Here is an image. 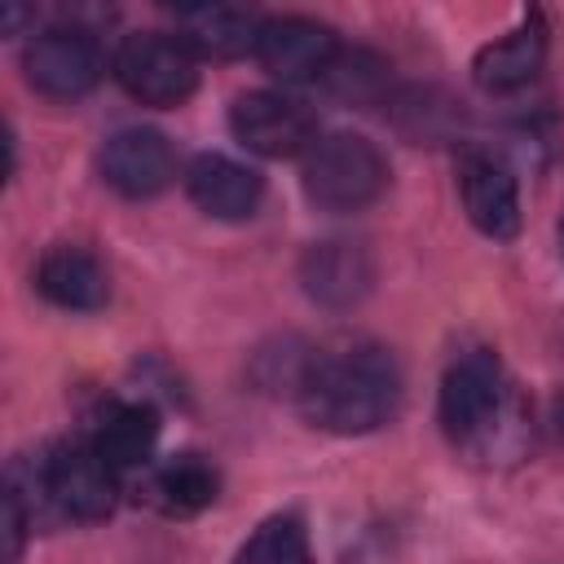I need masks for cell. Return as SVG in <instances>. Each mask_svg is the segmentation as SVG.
<instances>
[{
  "label": "cell",
  "instance_id": "10",
  "mask_svg": "<svg viewBox=\"0 0 564 564\" xmlns=\"http://www.w3.org/2000/svg\"><path fill=\"white\" fill-rule=\"evenodd\" d=\"M101 176L128 198H154L176 176V154L154 128H123L101 145Z\"/></svg>",
  "mask_w": 564,
  "mask_h": 564
},
{
  "label": "cell",
  "instance_id": "16",
  "mask_svg": "<svg viewBox=\"0 0 564 564\" xmlns=\"http://www.w3.org/2000/svg\"><path fill=\"white\" fill-rule=\"evenodd\" d=\"M220 494V476L203 454H172L145 476V502L163 516H194L212 507Z\"/></svg>",
  "mask_w": 564,
  "mask_h": 564
},
{
  "label": "cell",
  "instance_id": "21",
  "mask_svg": "<svg viewBox=\"0 0 564 564\" xmlns=\"http://www.w3.org/2000/svg\"><path fill=\"white\" fill-rule=\"evenodd\" d=\"M560 251H564V225H560Z\"/></svg>",
  "mask_w": 564,
  "mask_h": 564
},
{
  "label": "cell",
  "instance_id": "11",
  "mask_svg": "<svg viewBox=\"0 0 564 564\" xmlns=\"http://www.w3.org/2000/svg\"><path fill=\"white\" fill-rule=\"evenodd\" d=\"M35 291L48 304H57V308L97 313L110 300V278H106V264L93 251L70 247V242H57L35 264Z\"/></svg>",
  "mask_w": 564,
  "mask_h": 564
},
{
  "label": "cell",
  "instance_id": "9",
  "mask_svg": "<svg viewBox=\"0 0 564 564\" xmlns=\"http://www.w3.org/2000/svg\"><path fill=\"white\" fill-rule=\"evenodd\" d=\"M458 194L467 207V220L489 238H516L520 229V194L511 167L489 150H463L458 154Z\"/></svg>",
  "mask_w": 564,
  "mask_h": 564
},
{
  "label": "cell",
  "instance_id": "13",
  "mask_svg": "<svg viewBox=\"0 0 564 564\" xmlns=\"http://www.w3.org/2000/svg\"><path fill=\"white\" fill-rule=\"evenodd\" d=\"M546 62V26L542 18H524L511 35L485 44L471 62V75L485 93H516L524 88Z\"/></svg>",
  "mask_w": 564,
  "mask_h": 564
},
{
  "label": "cell",
  "instance_id": "12",
  "mask_svg": "<svg viewBox=\"0 0 564 564\" xmlns=\"http://www.w3.org/2000/svg\"><path fill=\"white\" fill-rule=\"evenodd\" d=\"M185 189L216 220H242V216H251L260 207V194H264L260 176L251 167L234 163L229 154H198L189 163V172H185Z\"/></svg>",
  "mask_w": 564,
  "mask_h": 564
},
{
  "label": "cell",
  "instance_id": "3",
  "mask_svg": "<svg viewBox=\"0 0 564 564\" xmlns=\"http://www.w3.org/2000/svg\"><path fill=\"white\" fill-rule=\"evenodd\" d=\"M388 189V163L375 141L330 132L304 154V194L322 212H361Z\"/></svg>",
  "mask_w": 564,
  "mask_h": 564
},
{
  "label": "cell",
  "instance_id": "6",
  "mask_svg": "<svg viewBox=\"0 0 564 564\" xmlns=\"http://www.w3.org/2000/svg\"><path fill=\"white\" fill-rule=\"evenodd\" d=\"M22 70L35 93L70 101V97H84L101 79V48L79 26H53L26 44Z\"/></svg>",
  "mask_w": 564,
  "mask_h": 564
},
{
  "label": "cell",
  "instance_id": "20",
  "mask_svg": "<svg viewBox=\"0 0 564 564\" xmlns=\"http://www.w3.org/2000/svg\"><path fill=\"white\" fill-rule=\"evenodd\" d=\"M555 427H560V436H564V392H560V401H555Z\"/></svg>",
  "mask_w": 564,
  "mask_h": 564
},
{
  "label": "cell",
  "instance_id": "2",
  "mask_svg": "<svg viewBox=\"0 0 564 564\" xmlns=\"http://www.w3.org/2000/svg\"><path fill=\"white\" fill-rule=\"evenodd\" d=\"M441 427L467 454H498L520 427V397L489 348L449 361L441 379Z\"/></svg>",
  "mask_w": 564,
  "mask_h": 564
},
{
  "label": "cell",
  "instance_id": "5",
  "mask_svg": "<svg viewBox=\"0 0 564 564\" xmlns=\"http://www.w3.org/2000/svg\"><path fill=\"white\" fill-rule=\"evenodd\" d=\"M115 79L141 106H181L198 88V62L181 35L137 31L115 48Z\"/></svg>",
  "mask_w": 564,
  "mask_h": 564
},
{
  "label": "cell",
  "instance_id": "8",
  "mask_svg": "<svg viewBox=\"0 0 564 564\" xmlns=\"http://www.w3.org/2000/svg\"><path fill=\"white\" fill-rule=\"evenodd\" d=\"M335 53H339L335 31L313 18H264L260 22L256 57L282 84H304V79L326 75Z\"/></svg>",
  "mask_w": 564,
  "mask_h": 564
},
{
  "label": "cell",
  "instance_id": "1",
  "mask_svg": "<svg viewBox=\"0 0 564 564\" xmlns=\"http://www.w3.org/2000/svg\"><path fill=\"white\" fill-rule=\"evenodd\" d=\"M295 397L308 423L326 432H370L401 405V366L379 344H344L304 361Z\"/></svg>",
  "mask_w": 564,
  "mask_h": 564
},
{
  "label": "cell",
  "instance_id": "14",
  "mask_svg": "<svg viewBox=\"0 0 564 564\" xmlns=\"http://www.w3.org/2000/svg\"><path fill=\"white\" fill-rule=\"evenodd\" d=\"M88 441L115 471H137L159 445V410L150 401H115L101 410Z\"/></svg>",
  "mask_w": 564,
  "mask_h": 564
},
{
  "label": "cell",
  "instance_id": "19",
  "mask_svg": "<svg viewBox=\"0 0 564 564\" xmlns=\"http://www.w3.org/2000/svg\"><path fill=\"white\" fill-rule=\"evenodd\" d=\"M26 524H31V511L22 507V494L9 485V489H4V564H18Z\"/></svg>",
  "mask_w": 564,
  "mask_h": 564
},
{
  "label": "cell",
  "instance_id": "17",
  "mask_svg": "<svg viewBox=\"0 0 564 564\" xmlns=\"http://www.w3.org/2000/svg\"><path fill=\"white\" fill-rule=\"evenodd\" d=\"M304 282H308L313 300L348 304V300H357L366 291L370 264H366L361 247H352V242H322L304 260Z\"/></svg>",
  "mask_w": 564,
  "mask_h": 564
},
{
  "label": "cell",
  "instance_id": "18",
  "mask_svg": "<svg viewBox=\"0 0 564 564\" xmlns=\"http://www.w3.org/2000/svg\"><path fill=\"white\" fill-rule=\"evenodd\" d=\"M234 564H313L300 516H269L234 555Z\"/></svg>",
  "mask_w": 564,
  "mask_h": 564
},
{
  "label": "cell",
  "instance_id": "15",
  "mask_svg": "<svg viewBox=\"0 0 564 564\" xmlns=\"http://www.w3.org/2000/svg\"><path fill=\"white\" fill-rule=\"evenodd\" d=\"M176 31H181V44L194 57H220V62L256 53V40H260V22L242 9H229V4L176 9Z\"/></svg>",
  "mask_w": 564,
  "mask_h": 564
},
{
  "label": "cell",
  "instance_id": "4",
  "mask_svg": "<svg viewBox=\"0 0 564 564\" xmlns=\"http://www.w3.org/2000/svg\"><path fill=\"white\" fill-rule=\"evenodd\" d=\"M115 467L97 454L93 441H57L35 458L31 485L40 507L62 520H106L115 507Z\"/></svg>",
  "mask_w": 564,
  "mask_h": 564
},
{
  "label": "cell",
  "instance_id": "7",
  "mask_svg": "<svg viewBox=\"0 0 564 564\" xmlns=\"http://www.w3.org/2000/svg\"><path fill=\"white\" fill-rule=\"evenodd\" d=\"M229 128L234 137L251 150V154H264V159H295V154H308V145L317 141L313 137V115L282 97V93H242L229 110Z\"/></svg>",
  "mask_w": 564,
  "mask_h": 564
}]
</instances>
